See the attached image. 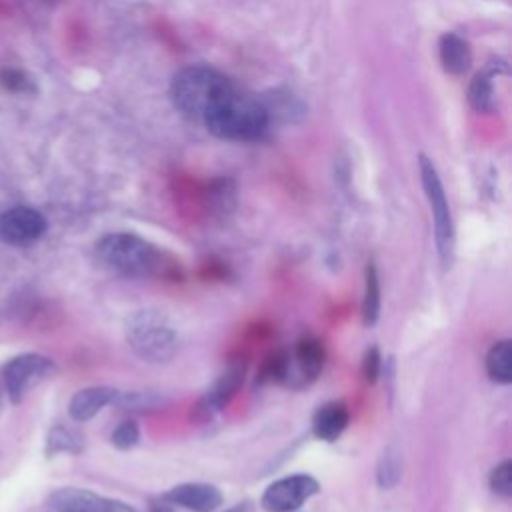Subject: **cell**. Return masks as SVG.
I'll return each instance as SVG.
<instances>
[{
    "mask_svg": "<svg viewBox=\"0 0 512 512\" xmlns=\"http://www.w3.org/2000/svg\"><path fill=\"white\" fill-rule=\"evenodd\" d=\"M202 124L210 134L232 142H250L260 138L270 124V114L262 102L236 84H232L204 114Z\"/></svg>",
    "mask_w": 512,
    "mask_h": 512,
    "instance_id": "cell-1",
    "label": "cell"
},
{
    "mask_svg": "<svg viewBox=\"0 0 512 512\" xmlns=\"http://www.w3.org/2000/svg\"><path fill=\"white\" fill-rule=\"evenodd\" d=\"M234 82L220 70L206 64H192L174 74L170 82V98L178 112L190 120H200L210 106L232 86Z\"/></svg>",
    "mask_w": 512,
    "mask_h": 512,
    "instance_id": "cell-2",
    "label": "cell"
},
{
    "mask_svg": "<svg viewBox=\"0 0 512 512\" xmlns=\"http://www.w3.org/2000/svg\"><path fill=\"white\" fill-rule=\"evenodd\" d=\"M94 254L106 270L128 278L150 276L160 264L156 248L144 238L128 232H116L100 238Z\"/></svg>",
    "mask_w": 512,
    "mask_h": 512,
    "instance_id": "cell-3",
    "label": "cell"
},
{
    "mask_svg": "<svg viewBox=\"0 0 512 512\" xmlns=\"http://www.w3.org/2000/svg\"><path fill=\"white\" fill-rule=\"evenodd\" d=\"M130 348L148 362H166L178 348L174 326L156 310H140L126 322Z\"/></svg>",
    "mask_w": 512,
    "mask_h": 512,
    "instance_id": "cell-4",
    "label": "cell"
},
{
    "mask_svg": "<svg viewBox=\"0 0 512 512\" xmlns=\"http://www.w3.org/2000/svg\"><path fill=\"white\" fill-rule=\"evenodd\" d=\"M420 180L424 194L428 198L432 218H434V236H436V246H438V256L444 268H450L454 260V224L450 216V206L444 194V186L440 182V176L426 156H420Z\"/></svg>",
    "mask_w": 512,
    "mask_h": 512,
    "instance_id": "cell-5",
    "label": "cell"
},
{
    "mask_svg": "<svg viewBox=\"0 0 512 512\" xmlns=\"http://www.w3.org/2000/svg\"><path fill=\"white\" fill-rule=\"evenodd\" d=\"M320 490V484L308 474H292L272 482L262 498L260 504L268 512H292L300 508L308 498H312Z\"/></svg>",
    "mask_w": 512,
    "mask_h": 512,
    "instance_id": "cell-6",
    "label": "cell"
},
{
    "mask_svg": "<svg viewBox=\"0 0 512 512\" xmlns=\"http://www.w3.org/2000/svg\"><path fill=\"white\" fill-rule=\"evenodd\" d=\"M52 362L40 354H22L10 360L4 368V382L8 396L14 402H20L24 394L46 374H50Z\"/></svg>",
    "mask_w": 512,
    "mask_h": 512,
    "instance_id": "cell-7",
    "label": "cell"
},
{
    "mask_svg": "<svg viewBox=\"0 0 512 512\" xmlns=\"http://www.w3.org/2000/svg\"><path fill=\"white\" fill-rule=\"evenodd\" d=\"M46 232L44 216L28 206H14L0 212V240L26 244Z\"/></svg>",
    "mask_w": 512,
    "mask_h": 512,
    "instance_id": "cell-8",
    "label": "cell"
},
{
    "mask_svg": "<svg viewBox=\"0 0 512 512\" xmlns=\"http://www.w3.org/2000/svg\"><path fill=\"white\" fill-rule=\"evenodd\" d=\"M50 504L56 512H138L124 502L82 488H60L52 492Z\"/></svg>",
    "mask_w": 512,
    "mask_h": 512,
    "instance_id": "cell-9",
    "label": "cell"
},
{
    "mask_svg": "<svg viewBox=\"0 0 512 512\" xmlns=\"http://www.w3.org/2000/svg\"><path fill=\"white\" fill-rule=\"evenodd\" d=\"M162 498L168 504H176L192 512H214L224 500L222 492L216 486L204 482L178 484L170 488Z\"/></svg>",
    "mask_w": 512,
    "mask_h": 512,
    "instance_id": "cell-10",
    "label": "cell"
},
{
    "mask_svg": "<svg viewBox=\"0 0 512 512\" xmlns=\"http://www.w3.org/2000/svg\"><path fill=\"white\" fill-rule=\"evenodd\" d=\"M244 372H246V362H240V360L232 362L224 370V374L218 378L214 388L202 398V402L198 404V412H202L204 416L218 412L240 388V384L244 380Z\"/></svg>",
    "mask_w": 512,
    "mask_h": 512,
    "instance_id": "cell-11",
    "label": "cell"
},
{
    "mask_svg": "<svg viewBox=\"0 0 512 512\" xmlns=\"http://www.w3.org/2000/svg\"><path fill=\"white\" fill-rule=\"evenodd\" d=\"M116 390L110 386H90L84 390H78L70 404H68V412L76 422H84L94 418L104 406L112 404L116 398Z\"/></svg>",
    "mask_w": 512,
    "mask_h": 512,
    "instance_id": "cell-12",
    "label": "cell"
},
{
    "mask_svg": "<svg viewBox=\"0 0 512 512\" xmlns=\"http://www.w3.org/2000/svg\"><path fill=\"white\" fill-rule=\"evenodd\" d=\"M348 408L346 404L342 402H326L322 404L314 418H312V432L318 440H324V442H332L336 440L344 428L348 426Z\"/></svg>",
    "mask_w": 512,
    "mask_h": 512,
    "instance_id": "cell-13",
    "label": "cell"
},
{
    "mask_svg": "<svg viewBox=\"0 0 512 512\" xmlns=\"http://www.w3.org/2000/svg\"><path fill=\"white\" fill-rule=\"evenodd\" d=\"M438 56L440 64L448 74H464L470 68L472 62V50L470 44L458 36L456 32H446L440 36L438 42Z\"/></svg>",
    "mask_w": 512,
    "mask_h": 512,
    "instance_id": "cell-14",
    "label": "cell"
},
{
    "mask_svg": "<svg viewBox=\"0 0 512 512\" xmlns=\"http://www.w3.org/2000/svg\"><path fill=\"white\" fill-rule=\"evenodd\" d=\"M296 362L300 368V374L306 382H312L318 378L324 366V348L314 338H304L296 344Z\"/></svg>",
    "mask_w": 512,
    "mask_h": 512,
    "instance_id": "cell-15",
    "label": "cell"
},
{
    "mask_svg": "<svg viewBox=\"0 0 512 512\" xmlns=\"http://www.w3.org/2000/svg\"><path fill=\"white\" fill-rule=\"evenodd\" d=\"M486 372L498 384L512 382V342L500 340L486 354Z\"/></svg>",
    "mask_w": 512,
    "mask_h": 512,
    "instance_id": "cell-16",
    "label": "cell"
},
{
    "mask_svg": "<svg viewBox=\"0 0 512 512\" xmlns=\"http://www.w3.org/2000/svg\"><path fill=\"white\" fill-rule=\"evenodd\" d=\"M380 314V282L372 262L364 270V300H362V320L366 326H374Z\"/></svg>",
    "mask_w": 512,
    "mask_h": 512,
    "instance_id": "cell-17",
    "label": "cell"
},
{
    "mask_svg": "<svg viewBox=\"0 0 512 512\" xmlns=\"http://www.w3.org/2000/svg\"><path fill=\"white\" fill-rule=\"evenodd\" d=\"M492 76L494 70H486L474 76L470 90H468V100L474 110L478 112H488L494 106V88H492Z\"/></svg>",
    "mask_w": 512,
    "mask_h": 512,
    "instance_id": "cell-18",
    "label": "cell"
},
{
    "mask_svg": "<svg viewBox=\"0 0 512 512\" xmlns=\"http://www.w3.org/2000/svg\"><path fill=\"white\" fill-rule=\"evenodd\" d=\"M400 474H402V456L400 452L390 446L382 458H380V464H378V484L380 488H392L396 486V482L400 480Z\"/></svg>",
    "mask_w": 512,
    "mask_h": 512,
    "instance_id": "cell-19",
    "label": "cell"
},
{
    "mask_svg": "<svg viewBox=\"0 0 512 512\" xmlns=\"http://www.w3.org/2000/svg\"><path fill=\"white\" fill-rule=\"evenodd\" d=\"M288 356L286 352L278 350V352H272L264 364H262V370H260V382H280V380H286L288 376Z\"/></svg>",
    "mask_w": 512,
    "mask_h": 512,
    "instance_id": "cell-20",
    "label": "cell"
},
{
    "mask_svg": "<svg viewBox=\"0 0 512 512\" xmlns=\"http://www.w3.org/2000/svg\"><path fill=\"white\" fill-rule=\"evenodd\" d=\"M114 402L124 410H154L162 400L150 392H118Z\"/></svg>",
    "mask_w": 512,
    "mask_h": 512,
    "instance_id": "cell-21",
    "label": "cell"
},
{
    "mask_svg": "<svg viewBox=\"0 0 512 512\" xmlns=\"http://www.w3.org/2000/svg\"><path fill=\"white\" fill-rule=\"evenodd\" d=\"M0 84L8 92H14V94H30L36 90L34 80L26 72L16 70V68H4L0 72Z\"/></svg>",
    "mask_w": 512,
    "mask_h": 512,
    "instance_id": "cell-22",
    "label": "cell"
},
{
    "mask_svg": "<svg viewBox=\"0 0 512 512\" xmlns=\"http://www.w3.org/2000/svg\"><path fill=\"white\" fill-rule=\"evenodd\" d=\"M490 488L498 496L508 498L512 494V462L504 460L490 474Z\"/></svg>",
    "mask_w": 512,
    "mask_h": 512,
    "instance_id": "cell-23",
    "label": "cell"
},
{
    "mask_svg": "<svg viewBox=\"0 0 512 512\" xmlns=\"http://www.w3.org/2000/svg\"><path fill=\"white\" fill-rule=\"evenodd\" d=\"M140 438V430L136 426L134 420H124L112 434V444L118 448V450H130L132 446H136Z\"/></svg>",
    "mask_w": 512,
    "mask_h": 512,
    "instance_id": "cell-24",
    "label": "cell"
},
{
    "mask_svg": "<svg viewBox=\"0 0 512 512\" xmlns=\"http://www.w3.org/2000/svg\"><path fill=\"white\" fill-rule=\"evenodd\" d=\"M80 448V440L66 428H54L48 438V452H76Z\"/></svg>",
    "mask_w": 512,
    "mask_h": 512,
    "instance_id": "cell-25",
    "label": "cell"
},
{
    "mask_svg": "<svg viewBox=\"0 0 512 512\" xmlns=\"http://www.w3.org/2000/svg\"><path fill=\"white\" fill-rule=\"evenodd\" d=\"M380 366H382V358H380V352L376 346L368 348L364 352V358H362V376L368 384H374L380 376Z\"/></svg>",
    "mask_w": 512,
    "mask_h": 512,
    "instance_id": "cell-26",
    "label": "cell"
},
{
    "mask_svg": "<svg viewBox=\"0 0 512 512\" xmlns=\"http://www.w3.org/2000/svg\"><path fill=\"white\" fill-rule=\"evenodd\" d=\"M226 512H250V508L248 506H234V508H230V510H226Z\"/></svg>",
    "mask_w": 512,
    "mask_h": 512,
    "instance_id": "cell-27",
    "label": "cell"
}]
</instances>
